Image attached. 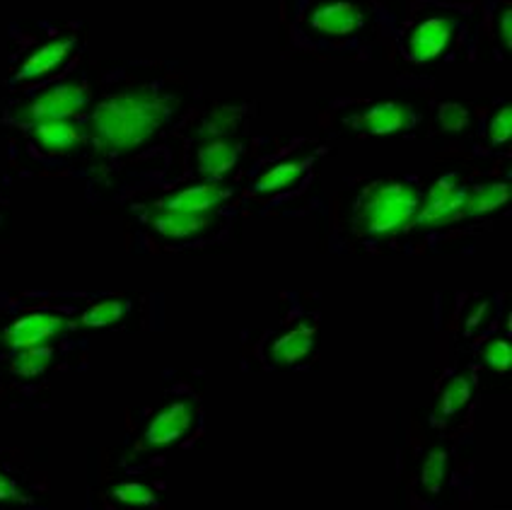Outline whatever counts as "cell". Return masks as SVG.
Masks as SVG:
<instances>
[{
    "mask_svg": "<svg viewBox=\"0 0 512 510\" xmlns=\"http://www.w3.org/2000/svg\"><path fill=\"white\" fill-rule=\"evenodd\" d=\"M167 114L165 100L153 92L128 90L97 104L90 117V136L104 150L128 153L150 141L165 124Z\"/></svg>",
    "mask_w": 512,
    "mask_h": 510,
    "instance_id": "6da1fadb",
    "label": "cell"
},
{
    "mask_svg": "<svg viewBox=\"0 0 512 510\" xmlns=\"http://www.w3.org/2000/svg\"><path fill=\"white\" fill-rule=\"evenodd\" d=\"M421 191L413 182L387 179L372 184L358 204V228L370 237H387L404 230L416 216Z\"/></svg>",
    "mask_w": 512,
    "mask_h": 510,
    "instance_id": "7a4b0ae2",
    "label": "cell"
},
{
    "mask_svg": "<svg viewBox=\"0 0 512 510\" xmlns=\"http://www.w3.org/2000/svg\"><path fill=\"white\" fill-rule=\"evenodd\" d=\"M90 102V88L85 83H61L54 88L42 90L37 97L15 109V119L32 129L46 121L73 119Z\"/></svg>",
    "mask_w": 512,
    "mask_h": 510,
    "instance_id": "3957f363",
    "label": "cell"
},
{
    "mask_svg": "<svg viewBox=\"0 0 512 510\" xmlns=\"http://www.w3.org/2000/svg\"><path fill=\"white\" fill-rule=\"evenodd\" d=\"M464 201H467V187L455 175L440 177L418 201L413 223L418 228H440L452 223L464 216Z\"/></svg>",
    "mask_w": 512,
    "mask_h": 510,
    "instance_id": "277c9868",
    "label": "cell"
},
{
    "mask_svg": "<svg viewBox=\"0 0 512 510\" xmlns=\"http://www.w3.org/2000/svg\"><path fill=\"white\" fill-rule=\"evenodd\" d=\"M455 25L447 17H426L404 37V56L409 61L428 63L440 59L452 44Z\"/></svg>",
    "mask_w": 512,
    "mask_h": 510,
    "instance_id": "5b68a950",
    "label": "cell"
},
{
    "mask_svg": "<svg viewBox=\"0 0 512 510\" xmlns=\"http://www.w3.org/2000/svg\"><path fill=\"white\" fill-rule=\"evenodd\" d=\"M194 423L196 407L189 399H179V402L167 404V409H162L155 416L148 431H145V443L150 448H170V445L179 443V440L194 431Z\"/></svg>",
    "mask_w": 512,
    "mask_h": 510,
    "instance_id": "8992f818",
    "label": "cell"
},
{
    "mask_svg": "<svg viewBox=\"0 0 512 510\" xmlns=\"http://www.w3.org/2000/svg\"><path fill=\"white\" fill-rule=\"evenodd\" d=\"M63 329H66V322H63L61 315H54V312H34V315L20 317L5 332V344L15 351L49 346Z\"/></svg>",
    "mask_w": 512,
    "mask_h": 510,
    "instance_id": "52a82bcc",
    "label": "cell"
},
{
    "mask_svg": "<svg viewBox=\"0 0 512 510\" xmlns=\"http://www.w3.org/2000/svg\"><path fill=\"white\" fill-rule=\"evenodd\" d=\"M314 32L327 37H351L363 27V10L351 0H324L307 15Z\"/></svg>",
    "mask_w": 512,
    "mask_h": 510,
    "instance_id": "ba28073f",
    "label": "cell"
},
{
    "mask_svg": "<svg viewBox=\"0 0 512 510\" xmlns=\"http://www.w3.org/2000/svg\"><path fill=\"white\" fill-rule=\"evenodd\" d=\"M413 124V112L404 102H377L351 119V126L365 136L387 138L404 133Z\"/></svg>",
    "mask_w": 512,
    "mask_h": 510,
    "instance_id": "9c48e42d",
    "label": "cell"
},
{
    "mask_svg": "<svg viewBox=\"0 0 512 510\" xmlns=\"http://www.w3.org/2000/svg\"><path fill=\"white\" fill-rule=\"evenodd\" d=\"M450 477H452L450 452L445 448H433L426 452V457H423L421 465H418L413 491H416V496L421 498V501L435 503L445 496Z\"/></svg>",
    "mask_w": 512,
    "mask_h": 510,
    "instance_id": "30bf717a",
    "label": "cell"
},
{
    "mask_svg": "<svg viewBox=\"0 0 512 510\" xmlns=\"http://www.w3.org/2000/svg\"><path fill=\"white\" fill-rule=\"evenodd\" d=\"M87 141L85 131L73 119L46 121V124L32 126V143L44 155H66L83 148Z\"/></svg>",
    "mask_w": 512,
    "mask_h": 510,
    "instance_id": "8fae6325",
    "label": "cell"
},
{
    "mask_svg": "<svg viewBox=\"0 0 512 510\" xmlns=\"http://www.w3.org/2000/svg\"><path fill=\"white\" fill-rule=\"evenodd\" d=\"M73 49H75L73 34L71 37L51 39V42L42 44L37 51H32V54L22 61V66L17 68L15 73V80L17 83H27V80H37V78H44V75L54 73L58 66L66 63L68 56L73 54Z\"/></svg>",
    "mask_w": 512,
    "mask_h": 510,
    "instance_id": "7c38bea8",
    "label": "cell"
},
{
    "mask_svg": "<svg viewBox=\"0 0 512 510\" xmlns=\"http://www.w3.org/2000/svg\"><path fill=\"white\" fill-rule=\"evenodd\" d=\"M213 213H189L174 211V208H162L153 216L155 233L167 240H196L213 228Z\"/></svg>",
    "mask_w": 512,
    "mask_h": 510,
    "instance_id": "4fadbf2b",
    "label": "cell"
},
{
    "mask_svg": "<svg viewBox=\"0 0 512 510\" xmlns=\"http://www.w3.org/2000/svg\"><path fill=\"white\" fill-rule=\"evenodd\" d=\"M242 158V146L232 136L208 138L203 146L196 150V170L201 172L208 182H215L228 175L232 167Z\"/></svg>",
    "mask_w": 512,
    "mask_h": 510,
    "instance_id": "5bb4252c",
    "label": "cell"
},
{
    "mask_svg": "<svg viewBox=\"0 0 512 510\" xmlns=\"http://www.w3.org/2000/svg\"><path fill=\"white\" fill-rule=\"evenodd\" d=\"M314 339H317V329L312 320L298 322L290 332L278 336L271 346V361L276 365H295L305 361L314 349Z\"/></svg>",
    "mask_w": 512,
    "mask_h": 510,
    "instance_id": "9a60e30c",
    "label": "cell"
},
{
    "mask_svg": "<svg viewBox=\"0 0 512 510\" xmlns=\"http://www.w3.org/2000/svg\"><path fill=\"white\" fill-rule=\"evenodd\" d=\"M225 199H228V189L223 184L203 182L172 194L170 199L162 201V208H174V211L189 213H213Z\"/></svg>",
    "mask_w": 512,
    "mask_h": 510,
    "instance_id": "2e32d148",
    "label": "cell"
},
{
    "mask_svg": "<svg viewBox=\"0 0 512 510\" xmlns=\"http://www.w3.org/2000/svg\"><path fill=\"white\" fill-rule=\"evenodd\" d=\"M109 496L114 498L119 506H124L128 510H162L165 503H162L160 494L153 484L141 479H126L119 481V484L112 486Z\"/></svg>",
    "mask_w": 512,
    "mask_h": 510,
    "instance_id": "e0dca14e",
    "label": "cell"
},
{
    "mask_svg": "<svg viewBox=\"0 0 512 510\" xmlns=\"http://www.w3.org/2000/svg\"><path fill=\"white\" fill-rule=\"evenodd\" d=\"M510 189L505 182H486L479 187L467 189V201H464V216H486V213L498 211L508 204Z\"/></svg>",
    "mask_w": 512,
    "mask_h": 510,
    "instance_id": "ac0fdd59",
    "label": "cell"
},
{
    "mask_svg": "<svg viewBox=\"0 0 512 510\" xmlns=\"http://www.w3.org/2000/svg\"><path fill=\"white\" fill-rule=\"evenodd\" d=\"M307 162L305 160H288L278 162L276 167H271L269 172H264L259 179H256L254 191L256 194H276V191H285L300 182L302 177L307 175Z\"/></svg>",
    "mask_w": 512,
    "mask_h": 510,
    "instance_id": "d6986e66",
    "label": "cell"
},
{
    "mask_svg": "<svg viewBox=\"0 0 512 510\" xmlns=\"http://www.w3.org/2000/svg\"><path fill=\"white\" fill-rule=\"evenodd\" d=\"M471 385L464 375H450L440 385L438 392V411L442 416H455L469 404Z\"/></svg>",
    "mask_w": 512,
    "mask_h": 510,
    "instance_id": "ffe728a7",
    "label": "cell"
},
{
    "mask_svg": "<svg viewBox=\"0 0 512 510\" xmlns=\"http://www.w3.org/2000/svg\"><path fill=\"white\" fill-rule=\"evenodd\" d=\"M51 358H54V349H49V346L17 351L13 361V373L20 375V378H37V375L46 373V368L51 365Z\"/></svg>",
    "mask_w": 512,
    "mask_h": 510,
    "instance_id": "44dd1931",
    "label": "cell"
},
{
    "mask_svg": "<svg viewBox=\"0 0 512 510\" xmlns=\"http://www.w3.org/2000/svg\"><path fill=\"white\" fill-rule=\"evenodd\" d=\"M128 305L124 300H102V303H95L90 310H85L83 322L85 327L90 329H102V327H112L126 315Z\"/></svg>",
    "mask_w": 512,
    "mask_h": 510,
    "instance_id": "7402d4cb",
    "label": "cell"
},
{
    "mask_svg": "<svg viewBox=\"0 0 512 510\" xmlns=\"http://www.w3.org/2000/svg\"><path fill=\"white\" fill-rule=\"evenodd\" d=\"M240 109H218V112L208 114V119L201 124V138L208 141V138H225L232 136L240 124Z\"/></svg>",
    "mask_w": 512,
    "mask_h": 510,
    "instance_id": "603a6c76",
    "label": "cell"
},
{
    "mask_svg": "<svg viewBox=\"0 0 512 510\" xmlns=\"http://www.w3.org/2000/svg\"><path fill=\"white\" fill-rule=\"evenodd\" d=\"M438 124L447 133H462L471 124V114L467 107L457 102H445L438 109Z\"/></svg>",
    "mask_w": 512,
    "mask_h": 510,
    "instance_id": "cb8c5ba5",
    "label": "cell"
},
{
    "mask_svg": "<svg viewBox=\"0 0 512 510\" xmlns=\"http://www.w3.org/2000/svg\"><path fill=\"white\" fill-rule=\"evenodd\" d=\"M484 361L486 365H491L493 370L498 373H505L510 363V344L508 339H493L491 344L484 349Z\"/></svg>",
    "mask_w": 512,
    "mask_h": 510,
    "instance_id": "d4e9b609",
    "label": "cell"
},
{
    "mask_svg": "<svg viewBox=\"0 0 512 510\" xmlns=\"http://www.w3.org/2000/svg\"><path fill=\"white\" fill-rule=\"evenodd\" d=\"M488 138H491L493 146H505L510 138V107L498 109L491 117V124H488Z\"/></svg>",
    "mask_w": 512,
    "mask_h": 510,
    "instance_id": "484cf974",
    "label": "cell"
},
{
    "mask_svg": "<svg viewBox=\"0 0 512 510\" xmlns=\"http://www.w3.org/2000/svg\"><path fill=\"white\" fill-rule=\"evenodd\" d=\"M25 496H22L20 484L8 474L0 472V503H22Z\"/></svg>",
    "mask_w": 512,
    "mask_h": 510,
    "instance_id": "4316f807",
    "label": "cell"
},
{
    "mask_svg": "<svg viewBox=\"0 0 512 510\" xmlns=\"http://www.w3.org/2000/svg\"><path fill=\"white\" fill-rule=\"evenodd\" d=\"M498 27H500V42H503L505 49H510V8H505L498 17Z\"/></svg>",
    "mask_w": 512,
    "mask_h": 510,
    "instance_id": "83f0119b",
    "label": "cell"
}]
</instances>
